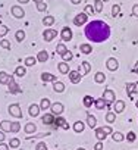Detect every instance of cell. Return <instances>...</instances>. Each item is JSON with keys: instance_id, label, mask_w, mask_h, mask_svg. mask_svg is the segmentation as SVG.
<instances>
[{"instance_id": "32", "label": "cell", "mask_w": 138, "mask_h": 150, "mask_svg": "<svg viewBox=\"0 0 138 150\" xmlns=\"http://www.w3.org/2000/svg\"><path fill=\"white\" fill-rule=\"evenodd\" d=\"M82 103H84V106H85V108H90V106H93L94 99H93L91 96H85V97H84V100H82Z\"/></svg>"}, {"instance_id": "23", "label": "cell", "mask_w": 138, "mask_h": 150, "mask_svg": "<svg viewBox=\"0 0 138 150\" xmlns=\"http://www.w3.org/2000/svg\"><path fill=\"white\" fill-rule=\"evenodd\" d=\"M0 127H2V131H3V132H8V131H11V128H12V122H9V121H2V122H0Z\"/></svg>"}, {"instance_id": "48", "label": "cell", "mask_w": 138, "mask_h": 150, "mask_svg": "<svg viewBox=\"0 0 138 150\" xmlns=\"http://www.w3.org/2000/svg\"><path fill=\"white\" fill-rule=\"evenodd\" d=\"M82 68H84V75H87L90 72V69H91V65L88 62H82Z\"/></svg>"}, {"instance_id": "26", "label": "cell", "mask_w": 138, "mask_h": 150, "mask_svg": "<svg viewBox=\"0 0 138 150\" xmlns=\"http://www.w3.org/2000/svg\"><path fill=\"white\" fill-rule=\"evenodd\" d=\"M66 52H68V49H66V46H65V44H62V43H60V44H57V46H56V53H57V54L63 56Z\"/></svg>"}, {"instance_id": "38", "label": "cell", "mask_w": 138, "mask_h": 150, "mask_svg": "<svg viewBox=\"0 0 138 150\" xmlns=\"http://www.w3.org/2000/svg\"><path fill=\"white\" fill-rule=\"evenodd\" d=\"M115 119H116V115H115V112H107V113H106V121H107L109 124L115 122Z\"/></svg>"}, {"instance_id": "51", "label": "cell", "mask_w": 138, "mask_h": 150, "mask_svg": "<svg viewBox=\"0 0 138 150\" xmlns=\"http://www.w3.org/2000/svg\"><path fill=\"white\" fill-rule=\"evenodd\" d=\"M94 150H103V143H101V141L96 143V144H94Z\"/></svg>"}, {"instance_id": "45", "label": "cell", "mask_w": 138, "mask_h": 150, "mask_svg": "<svg viewBox=\"0 0 138 150\" xmlns=\"http://www.w3.org/2000/svg\"><path fill=\"white\" fill-rule=\"evenodd\" d=\"M94 12H96V11H94V6H93V5H87V6H85V13H87V15H94Z\"/></svg>"}, {"instance_id": "56", "label": "cell", "mask_w": 138, "mask_h": 150, "mask_svg": "<svg viewBox=\"0 0 138 150\" xmlns=\"http://www.w3.org/2000/svg\"><path fill=\"white\" fill-rule=\"evenodd\" d=\"M71 2H72L74 5H78V3H81V0H71Z\"/></svg>"}, {"instance_id": "39", "label": "cell", "mask_w": 138, "mask_h": 150, "mask_svg": "<svg viewBox=\"0 0 138 150\" xmlns=\"http://www.w3.org/2000/svg\"><path fill=\"white\" fill-rule=\"evenodd\" d=\"M119 13H120V6L119 5H113V8H112V16H119Z\"/></svg>"}, {"instance_id": "53", "label": "cell", "mask_w": 138, "mask_h": 150, "mask_svg": "<svg viewBox=\"0 0 138 150\" xmlns=\"http://www.w3.org/2000/svg\"><path fill=\"white\" fill-rule=\"evenodd\" d=\"M101 129L104 131V134H112V128H110L109 125H106V127H103Z\"/></svg>"}, {"instance_id": "20", "label": "cell", "mask_w": 138, "mask_h": 150, "mask_svg": "<svg viewBox=\"0 0 138 150\" xmlns=\"http://www.w3.org/2000/svg\"><path fill=\"white\" fill-rule=\"evenodd\" d=\"M9 78H11L9 74H6L5 71L0 72V84H8L9 83Z\"/></svg>"}, {"instance_id": "5", "label": "cell", "mask_w": 138, "mask_h": 150, "mask_svg": "<svg viewBox=\"0 0 138 150\" xmlns=\"http://www.w3.org/2000/svg\"><path fill=\"white\" fill-rule=\"evenodd\" d=\"M43 37H44L46 41H51V40H54V37H57V31L53 30V28H47L43 33Z\"/></svg>"}, {"instance_id": "43", "label": "cell", "mask_w": 138, "mask_h": 150, "mask_svg": "<svg viewBox=\"0 0 138 150\" xmlns=\"http://www.w3.org/2000/svg\"><path fill=\"white\" fill-rule=\"evenodd\" d=\"M21 129V124L19 122H12V128H11V132H18Z\"/></svg>"}, {"instance_id": "62", "label": "cell", "mask_w": 138, "mask_h": 150, "mask_svg": "<svg viewBox=\"0 0 138 150\" xmlns=\"http://www.w3.org/2000/svg\"><path fill=\"white\" fill-rule=\"evenodd\" d=\"M101 2H103V3H104V2H107V0H101Z\"/></svg>"}, {"instance_id": "37", "label": "cell", "mask_w": 138, "mask_h": 150, "mask_svg": "<svg viewBox=\"0 0 138 150\" xmlns=\"http://www.w3.org/2000/svg\"><path fill=\"white\" fill-rule=\"evenodd\" d=\"M25 74H27V69H25L24 66H18V68L15 69V75H18V77H24Z\"/></svg>"}, {"instance_id": "57", "label": "cell", "mask_w": 138, "mask_h": 150, "mask_svg": "<svg viewBox=\"0 0 138 150\" xmlns=\"http://www.w3.org/2000/svg\"><path fill=\"white\" fill-rule=\"evenodd\" d=\"M18 2H19V3H24V5H25V3H28V2H30V0H18Z\"/></svg>"}, {"instance_id": "27", "label": "cell", "mask_w": 138, "mask_h": 150, "mask_svg": "<svg viewBox=\"0 0 138 150\" xmlns=\"http://www.w3.org/2000/svg\"><path fill=\"white\" fill-rule=\"evenodd\" d=\"M94 105H96V108L99 109V110H101V109H104L106 108V102H104V99H97V100H94Z\"/></svg>"}, {"instance_id": "50", "label": "cell", "mask_w": 138, "mask_h": 150, "mask_svg": "<svg viewBox=\"0 0 138 150\" xmlns=\"http://www.w3.org/2000/svg\"><path fill=\"white\" fill-rule=\"evenodd\" d=\"M35 150H47V146H46V143H38V144L35 146Z\"/></svg>"}, {"instance_id": "22", "label": "cell", "mask_w": 138, "mask_h": 150, "mask_svg": "<svg viewBox=\"0 0 138 150\" xmlns=\"http://www.w3.org/2000/svg\"><path fill=\"white\" fill-rule=\"evenodd\" d=\"M25 132L27 134H34L35 132V129H37V127H35V124H32V122H28L27 125H25Z\"/></svg>"}, {"instance_id": "14", "label": "cell", "mask_w": 138, "mask_h": 150, "mask_svg": "<svg viewBox=\"0 0 138 150\" xmlns=\"http://www.w3.org/2000/svg\"><path fill=\"white\" fill-rule=\"evenodd\" d=\"M41 80H43L44 83H54V81H56V75H51V74H49V72H43V74H41Z\"/></svg>"}, {"instance_id": "18", "label": "cell", "mask_w": 138, "mask_h": 150, "mask_svg": "<svg viewBox=\"0 0 138 150\" xmlns=\"http://www.w3.org/2000/svg\"><path fill=\"white\" fill-rule=\"evenodd\" d=\"M50 106H51V103H50V100L47 97L46 99H41V103H40V109L41 110H49Z\"/></svg>"}, {"instance_id": "55", "label": "cell", "mask_w": 138, "mask_h": 150, "mask_svg": "<svg viewBox=\"0 0 138 150\" xmlns=\"http://www.w3.org/2000/svg\"><path fill=\"white\" fill-rule=\"evenodd\" d=\"M2 141H5V132L0 131V143H2Z\"/></svg>"}, {"instance_id": "34", "label": "cell", "mask_w": 138, "mask_h": 150, "mask_svg": "<svg viewBox=\"0 0 138 150\" xmlns=\"http://www.w3.org/2000/svg\"><path fill=\"white\" fill-rule=\"evenodd\" d=\"M37 63V57H32V56H28L25 59V66H34Z\"/></svg>"}, {"instance_id": "59", "label": "cell", "mask_w": 138, "mask_h": 150, "mask_svg": "<svg viewBox=\"0 0 138 150\" xmlns=\"http://www.w3.org/2000/svg\"><path fill=\"white\" fill-rule=\"evenodd\" d=\"M135 71H137V74H138V63H137V68H135Z\"/></svg>"}, {"instance_id": "61", "label": "cell", "mask_w": 138, "mask_h": 150, "mask_svg": "<svg viewBox=\"0 0 138 150\" xmlns=\"http://www.w3.org/2000/svg\"><path fill=\"white\" fill-rule=\"evenodd\" d=\"M78 150H85V149H81V147H80V149H78Z\"/></svg>"}, {"instance_id": "15", "label": "cell", "mask_w": 138, "mask_h": 150, "mask_svg": "<svg viewBox=\"0 0 138 150\" xmlns=\"http://www.w3.org/2000/svg\"><path fill=\"white\" fill-rule=\"evenodd\" d=\"M123 109H125V102H122V100H116V103L113 105V110H115L116 113H122Z\"/></svg>"}, {"instance_id": "3", "label": "cell", "mask_w": 138, "mask_h": 150, "mask_svg": "<svg viewBox=\"0 0 138 150\" xmlns=\"http://www.w3.org/2000/svg\"><path fill=\"white\" fill-rule=\"evenodd\" d=\"M8 112H9L12 116H15V118H22V110H21V106H19L18 103L11 105V106L8 108Z\"/></svg>"}, {"instance_id": "2", "label": "cell", "mask_w": 138, "mask_h": 150, "mask_svg": "<svg viewBox=\"0 0 138 150\" xmlns=\"http://www.w3.org/2000/svg\"><path fill=\"white\" fill-rule=\"evenodd\" d=\"M8 87H9V91H11V94H19L22 90H21V87L15 83V78L11 75V78H9V83H8Z\"/></svg>"}, {"instance_id": "17", "label": "cell", "mask_w": 138, "mask_h": 150, "mask_svg": "<svg viewBox=\"0 0 138 150\" xmlns=\"http://www.w3.org/2000/svg\"><path fill=\"white\" fill-rule=\"evenodd\" d=\"M47 59H49V53H47L46 50L38 52V54H37V60H38V62L44 63V62H47Z\"/></svg>"}, {"instance_id": "47", "label": "cell", "mask_w": 138, "mask_h": 150, "mask_svg": "<svg viewBox=\"0 0 138 150\" xmlns=\"http://www.w3.org/2000/svg\"><path fill=\"white\" fill-rule=\"evenodd\" d=\"M0 46H2L3 49H6V50H11V43H9V40H2V41H0Z\"/></svg>"}, {"instance_id": "52", "label": "cell", "mask_w": 138, "mask_h": 150, "mask_svg": "<svg viewBox=\"0 0 138 150\" xmlns=\"http://www.w3.org/2000/svg\"><path fill=\"white\" fill-rule=\"evenodd\" d=\"M132 15L138 18V5H134L132 6Z\"/></svg>"}, {"instance_id": "35", "label": "cell", "mask_w": 138, "mask_h": 150, "mask_svg": "<svg viewBox=\"0 0 138 150\" xmlns=\"http://www.w3.org/2000/svg\"><path fill=\"white\" fill-rule=\"evenodd\" d=\"M43 24H44L46 27H50V25L54 24V18H53V16H46V18H43Z\"/></svg>"}, {"instance_id": "28", "label": "cell", "mask_w": 138, "mask_h": 150, "mask_svg": "<svg viewBox=\"0 0 138 150\" xmlns=\"http://www.w3.org/2000/svg\"><path fill=\"white\" fill-rule=\"evenodd\" d=\"M84 128H85V125H84V122H81V121H78V122L74 124V131H75V132H82Z\"/></svg>"}, {"instance_id": "54", "label": "cell", "mask_w": 138, "mask_h": 150, "mask_svg": "<svg viewBox=\"0 0 138 150\" xmlns=\"http://www.w3.org/2000/svg\"><path fill=\"white\" fill-rule=\"evenodd\" d=\"M0 150H9V144H5L2 141V143H0Z\"/></svg>"}, {"instance_id": "11", "label": "cell", "mask_w": 138, "mask_h": 150, "mask_svg": "<svg viewBox=\"0 0 138 150\" xmlns=\"http://www.w3.org/2000/svg\"><path fill=\"white\" fill-rule=\"evenodd\" d=\"M60 37H62L63 41H69V40L72 38V31H71V28L65 27V28L62 30V33H60Z\"/></svg>"}, {"instance_id": "29", "label": "cell", "mask_w": 138, "mask_h": 150, "mask_svg": "<svg viewBox=\"0 0 138 150\" xmlns=\"http://www.w3.org/2000/svg\"><path fill=\"white\" fill-rule=\"evenodd\" d=\"M96 137H97L99 141H103V140L107 137V134H104V131H103L101 128H97V129H96Z\"/></svg>"}, {"instance_id": "41", "label": "cell", "mask_w": 138, "mask_h": 150, "mask_svg": "<svg viewBox=\"0 0 138 150\" xmlns=\"http://www.w3.org/2000/svg\"><path fill=\"white\" fill-rule=\"evenodd\" d=\"M62 57H63V62H69V60H72V57H74V54H72L71 52H69V50H68V52H66V53H65V54H63Z\"/></svg>"}, {"instance_id": "24", "label": "cell", "mask_w": 138, "mask_h": 150, "mask_svg": "<svg viewBox=\"0 0 138 150\" xmlns=\"http://www.w3.org/2000/svg\"><path fill=\"white\" fill-rule=\"evenodd\" d=\"M53 88H54V91H56V93H63V90H65V86H63V83H60V81H54V84H53Z\"/></svg>"}, {"instance_id": "46", "label": "cell", "mask_w": 138, "mask_h": 150, "mask_svg": "<svg viewBox=\"0 0 138 150\" xmlns=\"http://www.w3.org/2000/svg\"><path fill=\"white\" fill-rule=\"evenodd\" d=\"M126 138H128V141H129V143H134V141H135V138H137V135H135V132H134V131H129V132H128V135H126Z\"/></svg>"}, {"instance_id": "19", "label": "cell", "mask_w": 138, "mask_h": 150, "mask_svg": "<svg viewBox=\"0 0 138 150\" xmlns=\"http://www.w3.org/2000/svg\"><path fill=\"white\" fill-rule=\"evenodd\" d=\"M40 110H41V109H40L38 105H31V106H30V115H31V116H38V115H40Z\"/></svg>"}, {"instance_id": "30", "label": "cell", "mask_w": 138, "mask_h": 150, "mask_svg": "<svg viewBox=\"0 0 138 150\" xmlns=\"http://www.w3.org/2000/svg\"><path fill=\"white\" fill-rule=\"evenodd\" d=\"M103 5H104V3L101 2V0H96V2L93 3L94 11H96V12H99V13H100V12H103Z\"/></svg>"}, {"instance_id": "13", "label": "cell", "mask_w": 138, "mask_h": 150, "mask_svg": "<svg viewBox=\"0 0 138 150\" xmlns=\"http://www.w3.org/2000/svg\"><path fill=\"white\" fill-rule=\"evenodd\" d=\"M41 122L44 125H53L54 124V115L53 113H46L43 118H41Z\"/></svg>"}, {"instance_id": "7", "label": "cell", "mask_w": 138, "mask_h": 150, "mask_svg": "<svg viewBox=\"0 0 138 150\" xmlns=\"http://www.w3.org/2000/svg\"><path fill=\"white\" fill-rule=\"evenodd\" d=\"M81 78H82V75H81L78 71H69V80H71L74 84L80 83V81H81Z\"/></svg>"}, {"instance_id": "12", "label": "cell", "mask_w": 138, "mask_h": 150, "mask_svg": "<svg viewBox=\"0 0 138 150\" xmlns=\"http://www.w3.org/2000/svg\"><path fill=\"white\" fill-rule=\"evenodd\" d=\"M12 15L15 18H24L25 16V12L21 6H12Z\"/></svg>"}, {"instance_id": "21", "label": "cell", "mask_w": 138, "mask_h": 150, "mask_svg": "<svg viewBox=\"0 0 138 150\" xmlns=\"http://www.w3.org/2000/svg\"><path fill=\"white\" fill-rule=\"evenodd\" d=\"M57 68H59V71L62 74H69V65H68V62H60L57 65Z\"/></svg>"}, {"instance_id": "16", "label": "cell", "mask_w": 138, "mask_h": 150, "mask_svg": "<svg viewBox=\"0 0 138 150\" xmlns=\"http://www.w3.org/2000/svg\"><path fill=\"white\" fill-rule=\"evenodd\" d=\"M137 86H138V83H131V84H128L126 86V91H128V94H129V97H135V90H137Z\"/></svg>"}, {"instance_id": "6", "label": "cell", "mask_w": 138, "mask_h": 150, "mask_svg": "<svg viewBox=\"0 0 138 150\" xmlns=\"http://www.w3.org/2000/svg\"><path fill=\"white\" fill-rule=\"evenodd\" d=\"M54 127H60V128H63V129H69V124L66 122V119L65 118H62V116H57L56 119H54V124H53Z\"/></svg>"}, {"instance_id": "49", "label": "cell", "mask_w": 138, "mask_h": 150, "mask_svg": "<svg viewBox=\"0 0 138 150\" xmlns=\"http://www.w3.org/2000/svg\"><path fill=\"white\" fill-rule=\"evenodd\" d=\"M37 9H38V12H44V11L47 9V5H46L44 2H41V3H37Z\"/></svg>"}, {"instance_id": "8", "label": "cell", "mask_w": 138, "mask_h": 150, "mask_svg": "<svg viewBox=\"0 0 138 150\" xmlns=\"http://www.w3.org/2000/svg\"><path fill=\"white\" fill-rule=\"evenodd\" d=\"M103 99H104V102L109 105V103H112V102L116 99V96H115L113 90H104V93H103Z\"/></svg>"}, {"instance_id": "36", "label": "cell", "mask_w": 138, "mask_h": 150, "mask_svg": "<svg viewBox=\"0 0 138 150\" xmlns=\"http://www.w3.org/2000/svg\"><path fill=\"white\" fill-rule=\"evenodd\" d=\"M112 138H113V141H118V143H119V141H123L125 137H123L122 132H113V134H112Z\"/></svg>"}, {"instance_id": "40", "label": "cell", "mask_w": 138, "mask_h": 150, "mask_svg": "<svg viewBox=\"0 0 138 150\" xmlns=\"http://www.w3.org/2000/svg\"><path fill=\"white\" fill-rule=\"evenodd\" d=\"M19 144H21L19 138H12V140L9 141V146H11L12 149H18V147H19Z\"/></svg>"}, {"instance_id": "44", "label": "cell", "mask_w": 138, "mask_h": 150, "mask_svg": "<svg viewBox=\"0 0 138 150\" xmlns=\"http://www.w3.org/2000/svg\"><path fill=\"white\" fill-rule=\"evenodd\" d=\"M9 33V28L6 25H0V37H5Z\"/></svg>"}, {"instance_id": "4", "label": "cell", "mask_w": 138, "mask_h": 150, "mask_svg": "<svg viewBox=\"0 0 138 150\" xmlns=\"http://www.w3.org/2000/svg\"><path fill=\"white\" fill-rule=\"evenodd\" d=\"M87 19H88V15H87L85 12H82V13H78V15L74 18V24H75L77 27H81V25H84V24L87 22Z\"/></svg>"}, {"instance_id": "1", "label": "cell", "mask_w": 138, "mask_h": 150, "mask_svg": "<svg viewBox=\"0 0 138 150\" xmlns=\"http://www.w3.org/2000/svg\"><path fill=\"white\" fill-rule=\"evenodd\" d=\"M85 35L94 43H101L110 37V28L103 21H93L85 27Z\"/></svg>"}, {"instance_id": "58", "label": "cell", "mask_w": 138, "mask_h": 150, "mask_svg": "<svg viewBox=\"0 0 138 150\" xmlns=\"http://www.w3.org/2000/svg\"><path fill=\"white\" fill-rule=\"evenodd\" d=\"M32 2H35V3H41L43 0H32Z\"/></svg>"}, {"instance_id": "25", "label": "cell", "mask_w": 138, "mask_h": 150, "mask_svg": "<svg viewBox=\"0 0 138 150\" xmlns=\"http://www.w3.org/2000/svg\"><path fill=\"white\" fill-rule=\"evenodd\" d=\"M80 50H81V53H84V54H90V53L93 52V47H91L90 44H81Z\"/></svg>"}, {"instance_id": "42", "label": "cell", "mask_w": 138, "mask_h": 150, "mask_svg": "<svg viewBox=\"0 0 138 150\" xmlns=\"http://www.w3.org/2000/svg\"><path fill=\"white\" fill-rule=\"evenodd\" d=\"M15 37H16V40H18V41H22V40L25 38V33H24L22 30H19V31H16Z\"/></svg>"}, {"instance_id": "33", "label": "cell", "mask_w": 138, "mask_h": 150, "mask_svg": "<svg viewBox=\"0 0 138 150\" xmlns=\"http://www.w3.org/2000/svg\"><path fill=\"white\" fill-rule=\"evenodd\" d=\"M87 122H88V125H90L91 128H96V125H97V119H96V116H93V115H88V116H87Z\"/></svg>"}, {"instance_id": "60", "label": "cell", "mask_w": 138, "mask_h": 150, "mask_svg": "<svg viewBox=\"0 0 138 150\" xmlns=\"http://www.w3.org/2000/svg\"><path fill=\"white\" fill-rule=\"evenodd\" d=\"M135 106H137V108H138V100H137V102H135Z\"/></svg>"}, {"instance_id": "31", "label": "cell", "mask_w": 138, "mask_h": 150, "mask_svg": "<svg viewBox=\"0 0 138 150\" xmlns=\"http://www.w3.org/2000/svg\"><path fill=\"white\" fill-rule=\"evenodd\" d=\"M104 80H106V75H104L103 72H97V74L94 75V81L99 83V84H100V83H104Z\"/></svg>"}, {"instance_id": "10", "label": "cell", "mask_w": 138, "mask_h": 150, "mask_svg": "<svg viewBox=\"0 0 138 150\" xmlns=\"http://www.w3.org/2000/svg\"><path fill=\"white\" fill-rule=\"evenodd\" d=\"M106 66H107V69H109V71H116V69L119 68V62H118L115 57H110V59H107Z\"/></svg>"}, {"instance_id": "9", "label": "cell", "mask_w": 138, "mask_h": 150, "mask_svg": "<svg viewBox=\"0 0 138 150\" xmlns=\"http://www.w3.org/2000/svg\"><path fill=\"white\" fill-rule=\"evenodd\" d=\"M50 110H51V113H53L54 116H59V115L63 112V105H62V103H53V105L50 106Z\"/></svg>"}]
</instances>
